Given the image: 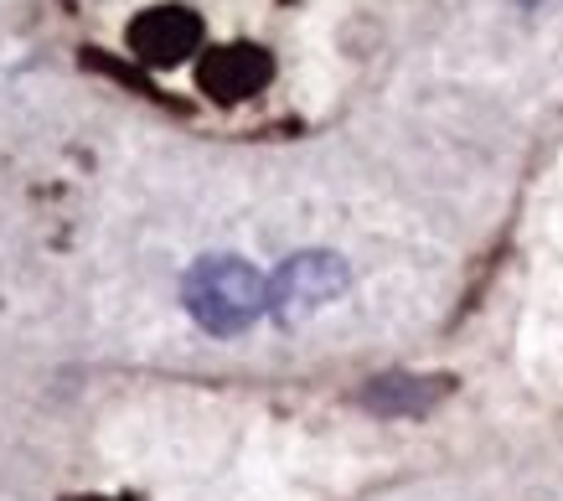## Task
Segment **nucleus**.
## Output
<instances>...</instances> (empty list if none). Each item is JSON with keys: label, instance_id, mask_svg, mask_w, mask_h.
<instances>
[{"label": "nucleus", "instance_id": "1", "mask_svg": "<svg viewBox=\"0 0 563 501\" xmlns=\"http://www.w3.org/2000/svg\"><path fill=\"white\" fill-rule=\"evenodd\" d=\"M181 300L202 331L239 336L269 311V279L233 254H212V259L191 264V275L181 279Z\"/></svg>", "mask_w": 563, "mask_h": 501}, {"label": "nucleus", "instance_id": "2", "mask_svg": "<svg viewBox=\"0 0 563 501\" xmlns=\"http://www.w3.org/2000/svg\"><path fill=\"white\" fill-rule=\"evenodd\" d=\"M346 264L336 254H325V248H306V254H295V259L279 264V275L269 279V311L279 326H295V321H306V315L325 311L336 294L346 290Z\"/></svg>", "mask_w": 563, "mask_h": 501}, {"label": "nucleus", "instance_id": "3", "mask_svg": "<svg viewBox=\"0 0 563 501\" xmlns=\"http://www.w3.org/2000/svg\"><path fill=\"white\" fill-rule=\"evenodd\" d=\"M197 42H202V21H197V11H187V5H155V11H145V16L130 26L135 57L155 63V68H172V63L191 57Z\"/></svg>", "mask_w": 563, "mask_h": 501}, {"label": "nucleus", "instance_id": "4", "mask_svg": "<svg viewBox=\"0 0 563 501\" xmlns=\"http://www.w3.org/2000/svg\"><path fill=\"white\" fill-rule=\"evenodd\" d=\"M269 73H274V63L264 47H222V53L207 57L197 78L218 99H249V93H258V88L269 84Z\"/></svg>", "mask_w": 563, "mask_h": 501}, {"label": "nucleus", "instance_id": "5", "mask_svg": "<svg viewBox=\"0 0 563 501\" xmlns=\"http://www.w3.org/2000/svg\"><path fill=\"white\" fill-rule=\"evenodd\" d=\"M440 398V382H424V378H377L367 388V403L383 409V414H413Z\"/></svg>", "mask_w": 563, "mask_h": 501}, {"label": "nucleus", "instance_id": "6", "mask_svg": "<svg viewBox=\"0 0 563 501\" xmlns=\"http://www.w3.org/2000/svg\"><path fill=\"white\" fill-rule=\"evenodd\" d=\"M528 5H538V0H528Z\"/></svg>", "mask_w": 563, "mask_h": 501}]
</instances>
